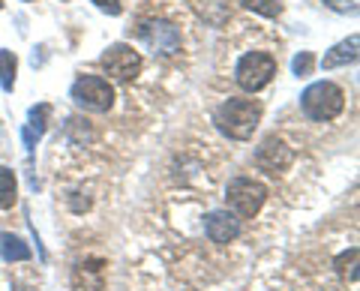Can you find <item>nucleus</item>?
Returning a JSON list of instances; mask_svg holds the SVG:
<instances>
[{"label": "nucleus", "mask_w": 360, "mask_h": 291, "mask_svg": "<svg viewBox=\"0 0 360 291\" xmlns=\"http://www.w3.org/2000/svg\"><path fill=\"white\" fill-rule=\"evenodd\" d=\"M213 120H217L222 136L246 141V138H252V132L258 129V123H262V105H258L255 99H225L217 108Z\"/></svg>", "instance_id": "nucleus-1"}, {"label": "nucleus", "mask_w": 360, "mask_h": 291, "mask_svg": "<svg viewBox=\"0 0 360 291\" xmlns=\"http://www.w3.org/2000/svg\"><path fill=\"white\" fill-rule=\"evenodd\" d=\"M300 108L309 120H333L345 108V91L333 82H315L300 93Z\"/></svg>", "instance_id": "nucleus-2"}, {"label": "nucleus", "mask_w": 360, "mask_h": 291, "mask_svg": "<svg viewBox=\"0 0 360 291\" xmlns=\"http://www.w3.org/2000/svg\"><path fill=\"white\" fill-rule=\"evenodd\" d=\"M274 75H276V60L264 51L243 54V58L238 60V66H234V82H238L240 91H246V93L264 91Z\"/></svg>", "instance_id": "nucleus-3"}, {"label": "nucleus", "mask_w": 360, "mask_h": 291, "mask_svg": "<svg viewBox=\"0 0 360 291\" xmlns=\"http://www.w3.org/2000/svg\"><path fill=\"white\" fill-rule=\"evenodd\" d=\"M72 99L75 105H82L84 111H108L115 105V87H111L103 75H82L72 84Z\"/></svg>", "instance_id": "nucleus-4"}, {"label": "nucleus", "mask_w": 360, "mask_h": 291, "mask_svg": "<svg viewBox=\"0 0 360 291\" xmlns=\"http://www.w3.org/2000/svg\"><path fill=\"white\" fill-rule=\"evenodd\" d=\"M225 198H229L231 210L240 219H252L264 205L267 189L258 181H250V177H238V181H231L229 189H225Z\"/></svg>", "instance_id": "nucleus-5"}, {"label": "nucleus", "mask_w": 360, "mask_h": 291, "mask_svg": "<svg viewBox=\"0 0 360 291\" xmlns=\"http://www.w3.org/2000/svg\"><path fill=\"white\" fill-rule=\"evenodd\" d=\"M139 37L153 54H174L180 48V30L172 25V21H162V18L141 21Z\"/></svg>", "instance_id": "nucleus-6"}, {"label": "nucleus", "mask_w": 360, "mask_h": 291, "mask_svg": "<svg viewBox=\"0 0 360 291\" xmlns=\"http://www.w3.org/2000/svg\"><path fill=\"white\" fill-rule=\"evenodd\" d=\"M103 70L108 75L120 78V82H129L141 72V54L135 51L127 42H117V46H108L103 54Z\"/></svg>", "instance_id": "nucleus-7"}, {"label": "nucleus", "mask_w": 360, "mask_h": 291, "mask_svg": "<svg viewBox=\"0 0 360 291\" xmlns=\"http://www.w3.org/2000/svg\"><path fill=\"white\" fill-rule=\"evenodd\" d=\"M255 165H258L262 172H267V174L285 172L288 165H291V148H288L283 138L270 136V138H264L262 144H258V150H255Z\"/></svg>", "instance_id": "nucleus-8"}, {"label": "nucleus", "mask_w": 360, "mask_h": 291, "mask_svg": "<svg viewBox=\"0 0 360 291\" xmlns=\"http://www.w3.org/2000/svg\"><path fill=\"white\" fill-rule=\"evenodd\" d=\"M205 231L213 243H231L240 234V222L229 210H213L205 216Z\"/></svg>", "instance_id": "nucleus-9"}, {"label": "nucleus", "mask_w": 360, "mask_h": 291, "mask_svg": "<svg viewBox=\"0 0 360 291\" xmlns=\"http://www.w3.org/2000/svg\"><path fill=\"white\" fill-rule=\"evenodd\" d=\"M72 288L75 291H103L105 288V267H103V261L90 259V261L75 264V271H72Z\"/></svg>", "instance_id": "nucleus-10"}, {"label": "nucleus", "mask_w": 360, "mask_h": 291, "mask_svg": "<svg viewBox=\"0 0 360 291\" xmlns=\"http://www.w3.org/2000/svg\"><path fill=\"white\" fill-rule=\"evenodd\" d=\"M357 46H360L357 33L354 37H348V39H342V42H336V46L321 58V66L324 70H340V66L354 63L357 60Z\"/></svg>", "instance_id": "nucleus-11"}, {"label": "nucleus", "mask_w": 360, "mask_h": 291, "mask_svg": "<svg viewBox=\"0 0 360 291\" xmlns=\"http://www.w3.org/2000/svg\"><path fill=\"white\" fill-rule=\"evenodd\" d=\"M0 255H4L6 261H27L30 259V246L15 238V234H0Z\"/></svg>", "instance_id": "nucleus-12"}, {"label": "nucleus", "mask_w": 360, "mask_h": 291, "mask_svg": "<svg viewBox=\"0 0 360 291\" xmlns=\"http://www.w3.org/2000/svg\"><path fill=\"white\" fill-rule=\"evenodd\" d=\"M15 72H18V58L15 51H0V87L4 91H13L15 87Z\"/></svg>", "instance_id": "nucleus-13"}, {"label": "nucleus", "mask_w": 360, "mask_h": 291, "mask_svg": "<svg viewBox=\"0 0 360 291\" xmlns=\"http://www.w3.org/2000/svg\"><path fill=\"white\" fill-rule=\"evenodd\" d=\"M18 195V181L13 169H0V207H13Z\"/></svg>", "instance_id": "nucleus-14"}, {"label": "nucleus", "mask_w": 360, "mask_h": 291, "mask_svg": "<svg viewBox=\"0 0 360 291\" xmlns=\"http://www.w3.org/2000/svg\"><path fill=\"white\" fill-rule=\"evenodd\" d=\"M240 4L258 15H264V18H276L283 13V0H240Z\"/></svg>", "instance_id": "nucleus-15"}, {"label": "nucleus", "mask_w": 360, "mask_h": 291, "mask_svg": "<svg viewBox=\"0 0 360 291\" xmlns=\"http://www.w3.org/2000/svg\"><path fill=\"white\" fill-rule=\"evenodd\" d=\"M312 66H315L312 51H300L297 58L291 60V72H295L297 78H307V75H312Z\"/></svg>", "instance_id": "nucleus-16"}, {"label": "nucleus", "mask_w": 360, "mask_h": 291, "mask_svg": "<svg viewBox=\"0 0 360 291\" xmlns=\"http://www.w3.org/2000/svg\"><path fill=\"white\" fill-rule=\"evenodd\" d=\"M51 108L49 105H33L30 108V132H37V138L45 132V120H49Z\"/></svg>", "instance_id": "nucleus-17"}, {"label": "nucleus", "mask_w": 360, "mask_h": 291, "mask_svg": "<svg viewBox=\"0 0 360 291\" xmlns=\"http://www.w3.org/2000/svg\"><path fill=\"white\" fill-rule=\"evenodd\" d=\"M354 264H357V250H348V252H342L340 259H336V271H340L342 276L348 273L354 279Z\"/></svg>", "instance_id": "nucleus-18"}, {"label": "nucleus", "mask_w": 360, "mask_h": 291, "mask_svg": "<svg viewBox=\"0 0 360 291\" xmlns=\"http://www.w3.org/2000/svg\"><path fill=\"white\" fill-rule=\"evenodd\" d=\"M99 13H108V15H120L123 13V6H120V0H90Z\"/></svg>", "instance_id": "nucleus-19"}, {"label": "nucleus", "mask_w": 360, "mask_h": 291, "mask_svg": "<svg viewBox=\"0 0 360 291\" xmlns=\"http://www.w3.org/2000/svg\"><path fill=\"white\" fill-rule=\"evenodd\" d=\"M324 6H330L333 13H354L357 9V0H321Z\"/></svg>", "instance_id": "nucleus-20"}]
</instances>
